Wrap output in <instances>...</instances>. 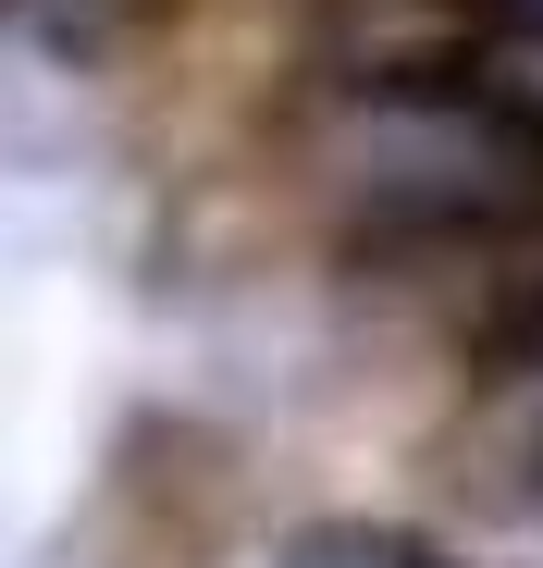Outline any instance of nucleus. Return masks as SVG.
Returning <instances> with one entry per match:
<instances>
[{"instance_id":"7ed1b4c3","label":"nucleus","mask_w":543,"mask_h":568,"mask_svg":"<svg viewBox=\"0 0 543 568\" xmlns=\"http://www.w3.org/2000/svg\"><path fill=\"white\" fill-rule=\"evenodd\" d=\"M432 483H444L458 519H494V531L543 519V358H519V371L458 396V420L432 445Z\"/></svg>"},{"instance_id":"f257e3e1","label":"nucleus","mask_w":543,"mask_h":568,"mask_svg":"<svg viewBox=\"0 0 543 568\" xmlns=\"http://www.w3.org/2000/svg\"><path fill=\"white\" fill-rule=\"evenodd\" d=\"M272 199L334 272L543 211V38L432 87H321L272 149Z\"/></svg>"},{"instance_id":"20e7f679","label":"nucleus","mask_w":543,"mask_h":568,"mask_svg":"<svg viewBox=\"0 0 543 568\" xmlns=\"http://www.w3.org/2000/svg\"><path fill=\"white\" fill-rule=\"evenodd\" d=\"M272 568H458V556L420 544V531H396V519H309V531H285Z\"/></svg>"},{"instance_id":"f03ea898","label":"nucleus","mask_w":543,"mask_h":568,"mask_svg":"<svg viewBox=\"0 0 543 568\" xmlns=\"http://www.w3.org/2000/svg\"><path fill=\"white\" fill-rule=\"evenodd\" d=\"M346 297H358L371 334H408L458 384H494V371L543 358V211H506L482 235L371 260V272H346Z\"/></svg>"}]
</instances>
